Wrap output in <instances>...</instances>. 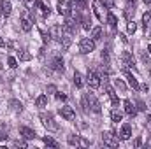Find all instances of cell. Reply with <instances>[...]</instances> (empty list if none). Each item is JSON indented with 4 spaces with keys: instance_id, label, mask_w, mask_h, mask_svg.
I'll use <instances>...</instances> for the list:
<instances>
[{
    "instance_id": "44dd1931",
    "label": "cell",
    "mask_w": 151,
    "mask_h": 149,
    "mask_svg": "<svg viewBox=\"0 0 151 149\" xmlns=\"http://www.w3.org/2000/svg\"><path fill=\"white\" fill-rule=\"evenodd\" d=\"M106 19H107V23H109V27H111V28H116V25H118V19H116V16H114L111 11L107 12V18H106Z\"/></svg>"
},
{
    "instance_id": "ac0fdd59",
    "label": "cell",
    "mask_w": 151,
    "mask_h": 149,
    "mask_svg": "<svg viewBox=\"0 0 151 149\" xmlns=\"http://www.w3.org/2000/svg\"><path fill=\"white\" fill-rule=\"evenodd\" d=\"M18 60H19V62H28V60H32V54L27 53L25 49H19V51H18Z\"/></svg>"
},
{
    "instance_id": "d4e9b609",
    "label": "cell",
    "mask_w": 151,
    "mask_h": 149,
    "mask_svg": "<svg viewBox=\"0 0 151 149\" xmlns=\"http://www.w3.org/2000/svg\"><path fill=\"white\" fill-rule=\"evenodd\" d=\"M100 37H102V28H100V27L91 28V39H93V40H99Z\"/></svg>"
},
{
    "instance_id": "6da1fadb",
    "label": "cell",
    "mask_w": 151,
    "mask_h": 149,
    "mask_svg": "<svg viewBox=\"0 0 151 149\" xmlns=\"http://www.w3.org/2000/svg\"><path fill=\"white\" fill-rule=\"evenodd\" d=\"M83 107H84V109H91V111L97 112V114L100 112V104H99V100L95 98V95H91V93L83 97Z\"/></svg>"
},
{
    "instance_id": "9c48e42d",
    "label": "cell",
    "mask_w": 151,
    "mask_h": 149,
    "mask_svg": "<svg viewBox=\"0 0 151 149\" xmlns=\"http://www.w3.org/2000/svg\"><path fill=\"white\" fill-rule=\"evenodd\" d=\"M132 137V126L130 125H123L119 130V140H128Z\"/></svg>"
},
{
    "instance_id": "f546056e",
    "label": "cell",
    "mask_w": 151,
    "mask_h": 149,
    "mask_svg": "<svg viewBox=\"0 0 151 149\" xmlns=\"http://www.w3.org/2000/svg\"><path fill=\"white\" fill-rule=\"evenodd\" d=\"M127 30H128V34H134V32L137 30V23H134V21H128V25H127Z\"/></svg>"
},
{
    "instance_id": "f6af8a7d",
    "label": "cell",
    "mask_w": 151,
    "mask_h": 149,
    "mask_svg": "<svg viewBox=\"0 0 151 149\" xmlns=\"http://www.w3.org/2000/svg\"><path fill=\"white\" fill-rule=\"evenodd\" d=\"M144 4H151V0H144Z\"/></svg>"
},
{
    "instance_id": "ab89813d",
    "label": "cell",
    "mask_w": 151,
    "mask_h": 149,
    "mask_svg": "<svg viewBox=\"0 0 151 149\" xmlns=\"http://www.w3.org/2000/svg\"><path fill=\"white\" fill-rule=\"evenodd\" d=\"M128 2V5H132V7H135V0H127Z\"/></svg>"
},
{
    "instance_id": "1f68e13d",
    "label": "cell",
    "mask_w": 151,
    "mask_h": 149,
    "mask_svg": "<svg viewBox=\"0 0 151 149\" xmlns=\"http://www.w3.org/2000/svg\"><path fill=\"white\" fill-rule=\"evenodd\" d=\"M114 84H116V88H118L119 91H125V90H127V86L123 84V81H121V79H116V81H114Z\"/></svg>"
},
{
    "instance_id": "e0dca14e",
    "label": "cell",
    "mask_w": 151,
    "mask_h": 149,
    "mask_svg": "<svg viewBox=\"0 0 151 149\" xmlns=\"http://www.w3.org/2000/svg\"><path fill=\"white\" fill-rule=\"evenodd\" d=\"M19 23H21V30H23V32H30V30H32V27H34V25H32V21H30L28 18H25V16L21 18V21H19Z\"/></svg>"
},
{
    "instance_id": "603a6c76",
    "label": "cell",
    "mask_w": 151,
    "mask_h": 149,
    "mask_svg": "<svg viewBox=\"0 0 151 149\" xmlns=\"http://www.w3.org/2000/svg\"><path fill=\"white\" fill-rule=\"evenodd\" d=\"M70 37H72V35H65V34H63V37L60 39L62 49H69V46H70Z\"/></svg>"
},
{
    "instance_id": "74e56055",
    "label": "cell",
    "mask_w": 151,
    "mask_h": 149,
    "mask_svg": "<svg viewBox=\"0 0 151 149\" xmlns=\"http://www.w3.org/2000/svg\"><path fill=\"white\" fill-rule=\"evenodd\" d=\"M0 140H7V135H5V132H0Z\"/></svg>"
},
{
    "instance_id": "7bdbcfd3",
    "label": "cell",
    "mask_w": 151,
    "mask_h": 149,
    "mask_svg": "<svg viewBox=\"0 0 151 149\" xmlns=\"http://www.w3.org/2000/svg\"><path fill=\"white\" fill-rule=\"evenodd\" d=\"M2 16H4V12H2V9H0V19H2Z\"/></svg>"
},
{
    "instance_id": "836d02e7",
    "label": "cell",
    "mask_w": 151,
    "mask_h": 149,
    "mask_svg": "<svg viewBox=\"0 0 151 149\" xmlns=\"http://www.w3.org/2000/svg\"><path fill=\"white\" fill-rule=\"evenodd\" d=\"M40 9H42V14H44V16H49V12H51V11H49V7H47V5H42Z\"/></svg>"
},
{
    "instance_id": "7a4b0ae2",
    "label": "cell",
    "mask_w": 151,
    "mask_h": 149,
    "mask_svg": "<svg viewBox=\"0 0 151 149\" xmlns=\"http://www.w3.org/2000/svg\"><path fill=\"white\" fill-rule=\"evenodd\" d=\"M102 142L107 146V148H118L119 146V137L114 133V132H106L102 135Z\"/></svg>"
},
{
    "instance_id": "cb8c5ba5",
    "label": "cell",
    "mask_w": 151,
    "mask_h": 149,
    "mask_svg": "<svg viewBox=\"0 0 151 149\" xmlns=\"http://www.w3.org/2000/svg\"><path fill=\"white\" fill-rule=\"evenodd\" d=\"M35 105L37 107H46L47 105V97L46 95H39L37 100H35Z\"/></svg>"
},
{
    "instance_id": "e575fe53",
    "label": "cell",
    "mask_w": 151,
    "mask_h": 149,
    "mask_svg": "<svg viewBox=\"0 0 151 149\" xmlns=\"http://www.w3.org/2000/svg\"><path fill=\"white\" fill-rule=\"evenodd\" d=\"M56 98H58V100H65L67 95H65V93H56Z\"/></svg>"
},
{
    "instance_id": "277c9868",
    "label": "cell",
    "mask_w": 151,
    "mask_h": 149,
    "mask_svg": "<svg viewBox=\"0 0 151 149\" xmlns=\"http://www.w3.org/2000/svg\"><path fill=\"white\" fill-rule=\"evenodd\" d=\"M79 51H81L83 54L93 53V51H95V40H93V39H83V40L79 42Z\"/></svg>"
},
{
    "instance_id": "3957f363",
    "label": "cell",
    "mask_w": 151,
    "mask_h": 149,
    "mask_svg": "<svg viewBox=\"0 0 151 149\" xmlns=\"http://www.w3.org/2000/svg\"><path fill=\"white\" fill-rule=\"evenodd\" d=\"M39 117H40V121H42L44 128H47L49 132H55V130H58V125L55 123V119H53V116H51L49 112H47V114H46V112H42Z\"/></svg>"
},
{
    "instance_id": "ee69618b",
    "label": "cell",
    "mask_w": 151,
    "mask_h": 149,
    "mask_svg": "<svg viewBox=\"0 0 151 149\" xmlns=\"http://www.w3.org/2000/svg\"><path fill=\"white\" fill-rule=\"evenodd\" d=\"M148 51H150V54H151V44H150V46H148Z\"/></svg>"
},
{
    "instance_id": "f35d334b",
    "label": "cell",
    "mask_w": 151,
    "mask_h": 149,
    "mask_svg": "<svg viewBox=\"0 0 151 149\" xmlns=\"http://www.w3.org/2000/svg\"><path fill=\"white\" fill-rule=\"evenodd\" d=\"M141 146H142V140H141V139H137V140H135V148H141Z\"/></svg>"
},
{
    "instance_id": "5b68a950",
    "label": "cell",
    "mask_w": 151,
    "mask_h": 149,
    "mask_svg": "<svg viewBox=\"0 0 151 149\" xmlns=\"http://www.w3.org/2000/svg\"><path fill=\"white\" fill-rule=\"evenodd\" d=\"M86 82L90 84L91 90H97L100 86V75L97 74V72H93V70H90L88 75H86Z\"/></svg>"
},
{
    "instance_id": "9a60e30c",
    "label": "cell",
    "mask_w": 151,
    "mask_h": 149,
    "mask_svg": "<svg viewBox=\"0 0 151 149\" xmlns=\"http://www.w3.org/2000/svg\"><path fill=\"white\" fill-rule=\"evenodd\" d=\"M142 27H144L146 32L151 30V12H144L142 14Z\"/></svg>"
},
{
    "instance_id": "83f0119b",
    "label": "cell",
    "mask_w": 151,
    "mask_h": 149,
    "mask_svg": "<svg viewBox=\"0 0 151 149\" xmlns=\"http://www.w3.org/2000/svg\"><path fill=\"white\" fill-rule=\"evenodd\" d=\"M7 65H9L11 69H16V67H18V60H16L14 56H9V58H7Z\"/></svg>"
},
{
    "instance_id": "60d3db41",
    "label": "cell",
    "mask_w": 151,
    "mask_h": 149,
    "mask_svg": "<svg viewBox=\"0 0 151 149\" xmlns=\"http://www.w3.org/2000/svg\"><path fill=\"white\" fill-rule=\"evenodd\" d=\"M4 46H5V42H4V39L0 37V47H4Z\"/></svg>"
},
{
    "instance_id": "5bb4252c",
    "label": "cell",
    "mask_w": 151,
    "mask_h": 149,
    "mask_svg": "<svg viewBox=\"0 0 151 149\" xmlns=\"http://www.w3.org/2000/svg\"><path fill=\"white\" fill-rule=\"evenodd\" d=\"M123 107H125V112H127L128 116H135V112H137L135 111V105H134L130 100H125V102H123Z\"/></svg>"
},
{
    "instance_id": "4dcf8cb0",
    "label": "cell",
    "mask_w": 151,
    "mask_h": 149,
    "mask_svg": "<svg viewBox=\"0 0 151 149\" xmlns=\"http://www.w3.org/2000/svg\"><path fill=\"white\" fill-rule=\"evenodd\" d=\"M11 107H12L14 111H21V109H23L21 102H18V100H11Z\"/></svg>"
},
{
    "instance_id": "8fae6325",
    "label": "cell",
    "mask_w": 151,
    "mask_h": 149,
    "mask_svg": "<svg viewBox=\"0 0 151 149\" xmlns=\"http://www.w3.org/2000/svg\"><path fill=\"white\" fill-rule=\"evenodd\" d=\"M123 72L127 74V79H128V84H130V86H132L134 90H139V88H141V86H139V82H137V79H135L134 75L130 74L128 70H127V67H125V65H123Z\"/></svg>"
},
{
    "instance_id": "f1b7e54d",
    "label": "cell",
    "mask_w": 151,
    "mask_h": 149,
    "mask_svg": "<svg viewBox=\"0 0 151 149\" xmlns=\"http://www.w3.org/2000/svg\"><path fill=\"white\" fill-rule=\"evenodd\" d=\"M81 23H83V28H84V30H90V28H91V19L83 18V19H81Z\"/></svg>"
},
{
    "instance_id": "b9f144b4",
    "label": "cell",
    "mask_w": 151,
    "mask_h": 149,
    "mask_svg": "<svg viewBox=\"0 0 151 149\" xmlns=\"http://www.w3.org/2000/svg\"><path fill=\"white\" fill-rule=\"evenodd\" d=\"M79 2H81V5H84V4H86V0H79Z\"/></svg>"
},
{
    "instance_id": "d6a6232c",
    "label": "cell",
    "mask_w": 151,
    "mask_h": 149,
    "mask_svg": "<svg viewBox=\"0 0 151 149\" xmlns=\"http://www.w3.org/2000/svg\"><path fill=\"white\" fill-rule=\"evenodd\" d=\"M102 2H104V5H106L107 9H114V5H116L114 0H102Z\"/></svg>"
},
{
    "instance_id": "8d00e7d4",
    "label": "cell",
    "mask_w": 151,
    "mask_h": 149,
    "mask_svg": "<svg viewBox=\"0 0 151 149\" xmlns=\"http://www.w3.org/2000/svg\"><path fill=\"white\" fill-rule=\"evenodd\" d=\"M34 2H35V0H25V4H27V7H32V5H34Z\"/></svg>"
},
{
    "instance_id": "2e32d148",
    "label": "cell",
    "mask_w": 151,
    "mask_h": 149,
    "mask_svg": "<svg viewBox=\"0 0 151 149\" xmlns=\"http://www.w3.org/2000/svg\"><path fill=\"white\" fill-rule=\"evenodd\" d=\"M93 12H95V16H97L100 21H104V14H102V9H100V2H99V0H95V2H93Z\"/></svg>"
},
{
    "instance_id": "7402d4cb",
    "label": "cell",
    "mask_w": 151,
    "mask_h": 149,
    "mask_svg": "<svg viewBox=\"0 0 151 149\" xmlns=\"http://www.w3.org/2000/svg\"><path fill=\"white\" fill-rule=\"evenodd\" d=\"M74 84L77 88H83L84 86V79H83V75L79 74V72H74Z\"/></svg>"
},
{
    "instance_id": "30bf717a",
    "label": "cell",
    "mask_w": 151,
    "mask_h": 149,
    "mask_svg": "<svg viewBox=\"0 0 151 149\" xmlns=\"http://www.w3.org/2000/svg\"><path fill=\"white\" fill-rule=\"evenodd\" d=\"M49 67H51L53 70H58V72H60V70H63V67H65V65H63V58H62V56L53 58V60H51V63H49Z\"/></svg>"
},
{
    "instance_id": "8992f818",
    "label": "cell",
    "mask_w": 151,
    "mask_h": 149,
    "mask_svg": "<svg viewBox=\"0 0 151 149\" xmlns=\"http://www.w3.org/2000/svg\"><path fill=\"white\" fill-rule=\"evenodd\" d=\"M60 114H62V117H63V119H67V121H74V117H76L72 107H69V105L62 107V109H60Z\"/></svg>"
},
{
    "instance_id": "4fadbf2b",
    "label": "cell",
    "mask_w": 151,
    "mask_h": 149,
    "mask_svg": "<svg viewBox=\"0 0 151 149\" xmlns=\"http://www.w3.org/2000/svg\"><path fill=\"white\" fill-rule=\"evenodd\" d=\"M0 9H2V12H4V16H9L11 11H12L11 0H0Z\"/></svg>"
},
{
    "instance_id": "484cf974",
    "label": "cell",
    "mask_w": 151,
    "mask_h": 149,
    "mask_svg": "<svg viewBox=\"0 0 151 149\" xmlns=\"http://www.w3.org/2000/svg\"><path fill=\"white\" fill-rule=\"evenodd\" d=\"M42 140H44V144L49 146V148H58V142H56L55 139H51V137H44Z\"/></svg>"
},
{
    "instance_id": "bcb514c9",
    "label": "cell",
    "mask_w": 151,
    "mask_h": 149,
    "mask_svg": "<svg viewBox=\"0 0 151 149\" xmlns=\"http://www.w3.org/2000/svg\"><path fill=\"white\" fill-rule=\"evenodd\" d=\"M148 121H150V125H151V116H150V117H148Z\"/></svg>"
},
{
    "instance_id": "d6986e66",
    "label": "cell",
    "mask_w": 151,
    "mask_h": 149,
    "mask_svg": "<svg viewBox=\"0 0 151 149\" xmlns=\"http://www.w3.org/2000/svg\"><path fill=\"white\" fill-rule=\"evenodd\" d=\"M107 95L111 97V100H113V105L114 107H118V104H119V98H118V95L114 93V90L111 86H107Z\"/></svg>"
},
{
    "instance_id": "d590c367",
    "label": "cell",
    "mask_w": 151,
    "mask_h": 149,
    "mask_svg": "<svg viewBox=\"0 0 151 149\" xmlns=\"http://www.w3.org/2000/svg\"><path fill=\"white\" fill-rule=\"evenodd\" d=\"M47 91H49V93H56V88H55L53 84H49V86H47Z\"/></svg>"
},
{
    "instance_id": "ffe728a7",
    "label": "cell",
    "mask_w": 151,
    "mask_h": 149,
    "mask_svg": "<svg viewBox=\"0 0 151 149\" xmlns=\"http://www.w3.org/2000/svg\"><path fill=\"white\" fill-rule=\"evenodd\" d=\"M67 142H69L70 146H79V144H86L84 140L81 142V139H79L77 135H69V139H67Z\"/></svg>"
},
{
    "instance_id": "ba28073f",
    "label": "cell",
    "mask_w": 151,
    "mask_h": 149,
    "mask_svg": "<svg viewBox=\"0 0 151 149\" xmlns=\"http://www.w3.org/2000/svg\"><path fill=\"white\" fill-rule=\"evenodd\" d=\"M56 9H58V12H60L62 16H69V14H70V7H69V4H67L65 0H58Z\"/></svg>"
},
{
    "instance_id": "52a82bcc",
    "label": "cell",
    "mask_w": 151,
    "mask_h": 149,
    "mask_svg": "<svg viewBox=\"0 0 151 149\" xmlns=\"http://www.w3.org/2000/svg\"><path fill=\"white\" fill-rule=\"evenodd\" d=\"M49 37H53L55 40H58V42H60V39L63 37V30H62V27H60V25L51 27V30H49Z\"/></svg>"
},
{
    "instance_id": "4316f807",
    "label": "cell",
    "mask_w": 151,
    "mask_h": 149,
    "mask_svg": "<svg viewBox=\"0 0 151 149\" xmlns=\"http://www.w3.org/2000/svg\"><path fill=\"white\" fill-rule=\"evenodd\" d=\"M111 119H113L114 123H119V121L123 119V114H121L119 111H113L111 112Z\"/></svg>"
},
{
    "instance_id": "7c38bea8",
    "label": "cell",
    "mask_w": 151,
    "mask_h": 149,
    "mask_svg": "<svg viewBox=\"0 0 151 149\" xmlns=\"http://www.w3.org/2000/svg\"><path fill=\"white\" fill-rule=\"evenodd\" d=\"M19 133H21L25 139H28V140L37 137V135H35V132H34L32 128H28V126H21V128H19Z\"/></svg>"
}]
</instances>
